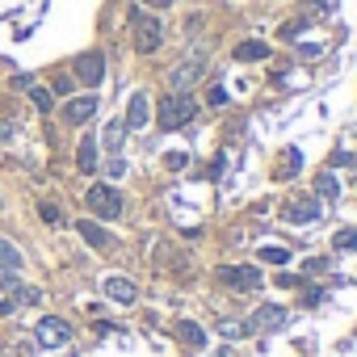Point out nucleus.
Listing matches in <instances>:
<instances>
[{"label":"nucleus","mask_w":357,"mask_h":357,"mask_svg":"<svg viewBox=\"0 0 357 357\" xmlns=\"http://www.w3.org/2000/svg\"><path fill=\"white\" fill-rule=\"evenodd\" d=\"M219 332H223L227 340H240V336H248V332H257V328H252V319H219Z\"/></svg>","instance_id":"obj_20"},{"label":"nucleus","mask_w":357,"mask_h":357,"mask_svg":"<svg viewBox=\"0 0 357 357\" xmlns=\"http://www.w3.org/2000/svg\"><path fill=\"white\" fill-rule=\"evenodd\" d=\"M194 114H198V101H194L190 93H168V97L160 101L155 122H160L164 130H181L185 122H194Z\"/></svg>","instance_id":"obj_1"},{"label":"nucleus","mask_w":357,"mask_h":357,"mask_svg":"<svg viewBox=\"0 0 357 357\" xmlns=\"http://www.w3.org/2000/svg\"><path fill=\"white\" fill-rule=\"evenodd\" d=\"M0 211H5V198H0Z\"/></svg>","instance_id":"obj_35"},{"label":"nucleus","mask_w":357,"mask_h":357,"mask_svg":"<svg viewBox=\"0 0 357 357\" xmlns=\"http://www.w3.org/2000/svg\"><path fill=\"white\" fill-rule=\"evenodd\" d=\"M76 168H80V172H97V139H93V135L80 139V147H76Z\"/></svg>","instance_id":"obj_15"},{"label":"nucleus","mask_w":357,"mask_h":357,"mask_svg":"<svg viewBox=\"0 0 357 357\" xmlns=\"http://www.w3.org/2000/svg\"><path fill=\"white\" fill-rule=\"evenodd\" d=\"M298 168H303V151H298V147H286L282 160H278V176H282V181H290Z\"/></svg>","instance_id":"obj_18"},{"label":"nucleus","mask_w":357,"mask_h":357,"mask_svg":"<svg viewBox=\"0 0 357 357\" xmlns=\"http://www.w3.org/2000/svg\"><path fill=\"white\" fill-rule=\"evenodd\" d=\"M76 231H80V240L89 244V248H97V252H105V248H114V236L97 223V219H80L76 223Z\"/></svg>","instance_id":"obj_10"},{"label":"nucleus","mask_w":357,"mask_h":357,"mask_svg":"<svg viewBox=\"0 0 357 357\" xmlns=\"http://www.w3.org/2000/svg\"><path fill=\"white\" fill-rule=\"evenodd\" d=\"M143 5H151V9H172V0H143Z\"/></svg>","instance_id":"obj_34"},{"label":"nucleus","mask_w":357,"mask_h":357,"mask_svg":"<svg viewBox=\"0 0 357 357\" xmlns=\"http://www.w3.org/2000/svg\"><path fill=\"white\" fill-rule=\"evenodd\" d=\"M261 261H265V265H286V261H290V252H286V248H269V244H265V248H261Z\"/></svg>","instance_id":"obj_26"},{"label":"nucleus","mask_w":357,"mask_h":357,"mask_svg":"<svg viewBox=\"0 0 357 357\" xmlns=\"http://www.w3.org/2000/svg\"><path fill=\"white\" fill-rule=\"evenodd\" d=\"M34 349H38L34 340H17V349H13L9 357H34Z\"/></svg>","instance_id":"obj_33"},{"label":"nucleus","mask_w":357,"mask_h":357,"mask_svg":"<svg viewBox=\"0 0 357 357\" xmlns=\"http://www.w3.org/2000/svg\"><path fill=\"white\" fill-rule=\"evenodd\" d=\"M319 215H324V211H319V202H315V198H298V202H290V206H286V219H290V223H298V227H303V223H315Z\"/></svg>","instance_id":"obj_13"},{"label":"nucleus","mask_w":357,"mask_h":357,"mask_svg":"<svg viewBox=\"0 0 357 357\" xmlns=\"http://www.w3.org/2000/svg\"><path fill=\"white\" fill-rule=\"evenodd\" d=\"M101 290H105L114 303H135V294H139V290H135V282H130V278H122V273H109V278L101 282Z\"/></svg>","instance_id":"obj_12"},{"label":"nucleus","mask_w":357,"mask_h":357,"mask_svg":"<svg viewBox=\"0 0 357 357\" xmlns=\"http://www.w3.org/2000/svg\"><path fill=\"white\" fill-rule=\"evenodd\" d=\"M206 101H211V105H227V89H223V84H215V89L206 93Z\"/></svg>","instance_id":"obj_31"},{"label":"nucleus","mask_w":357,"mask_h":357,"mask_svg":"<svg viewBox=\"0 0 357 357\" xmlns=\"http://www.w3.org/2000/svg\"><path fill=\"white\" fill-rule=\"evenodd\" d=\"M72 89H76V80H72V76H55V84H51V93H55V97H72Z\"/></svg>","instance_id":"obj_28"},{"label":"nucleus","mask_w":357,"mask_h":357,"mask_svg":"<svg viewBox=\"0 0 357 357\" xmlns=\"http://www.w3.org/2000/svg\"><path fill=\"white\" fill-rule=\"evenodd\" d=\"M93 114H97V97H93V93H84V97H68V105H63V122H72V126H84Z\"/></svg>","instance_id":"obj_9"},{"label":"nucleus","mask_w":357,"mask_h":357,"mask_svg":"<svg viewBox=\"0 0 357 357\" xmlns=\"http://www.w3.org/2000/svg\"><path fill=\"white\" fill-rule=\"evenodd\" d=\"M76 80H80L84 89H97V84L105 80V55H101V51H84V55L76 59Z\"/></svg>","instance_id":"obj_7"},{"label":"nucleus","mask_w":357,"mask_h":357,"mask_svg":"<svg viewBox=\"0 0 357 357\" xmlns=\"http://www.w3.org/2000/svg\"><path fill=\"white\" fill-rule=\"evenodd\" d=\"M202 72H206V51H194L185 63H176V68L168 72V89H172V93H190V89L202 80Z\"/></svg>","instance_id":"obj_4"},{"label":"nucleus","mask_w":357,"mask_h":357,"mask_svg":"<svg viewBox=\"0 0 357 357\" xmlns=\"http://www.w3.org/2000/svg\"><path fill=\"white\" fill-rule=\"evenodd\" d=\"M26 93H30V101H34L38 109H47V114L55 109V93H51V89H38V84H30Z\"/></svg>","instance_id":"obj_22"},{"label":"nucleus","mask_w":357,"mask_h":357,"mask_svg":"<svg viewBox=\"0 0 357 357\" xmlns=\"http://www.w3.org/2000/svg\"><path fill=\"white\" fill-rule=\"evenodd\" d=\"M286 324H290V311L278 307V303H265V307H257V315H252V328H257V332H282Z\"/></svg>","instance_id":"obj_8"},{"label":"nucleus","mask_w":357,"mask_h":357,"mask_svg":"<svg viewBox=\"0 0 357 357\" xmlns=\"http://www.w3.org/2000/svg\"><path fill=\"white\" fill-rule=\"evenodd\" d=\"M215 278L227 290H261V269L257 265H219Z\"/></svg>","instance_id":"obj_5"},{"label":"nucleus","mask_w":357,"mask_h":357,"mask_svg":"<svg viewBox=\"0 0 357 357\" xmlns=\"http://www.w3.org/2000/svg\"><path fill=\"white\" fill-rule=\"evenodd\" d=\"M303 273H328V257H311V261H303Z\"/></svg>","instance_id":"obj_30"},{"label":"nucleus","mask_w":357,"mask_h":357,"mask_svg":"<svg viewBox=\"0 0 357 357\" xmlns=\"http://www.w3.org/2000/svg\"><path fill=\"white\" fill-rule=\"evenodd\" d=\"M164 164H168L172 172H181V168L190 164V155H185V151H168V155H164Z\"/></svg>","instance_id":"obj_29"},{"label":"nucleus","mask_w":357,"mask_h":357,"mask_svg":"<svg viewBox=\"0 0 357 357\" xmlns=\"http://www.w3.org/2000/svg\"><path fill=\"white\" fill-rule=\"evenodd\" d=\"M147 118H151V105H147V93H135L130 97V105H126V130H143L147 126Z\"/></svg>","instance_id":"obj_11"},{"label":"nucleus","mask_w":357,"mask_h":357,"mask_svg":"<svg viewBox=\"0 0 357 357\" xmlns=\"http://www.w3.org/2000/svg\"><path fill=\"white\" fill-rule=\"evenodd\" d=\"M122 139H126V122H122V118H114V122L105 126V135H101L97 143H101V147H105L109 155H118V151H122Z\"/></svg>","instance_id":"obj_14"},{"label":"nucleus","mask_w":357,"mask_h":357,"mask_svg":"<svg viewBox=\"0 0 357 357\" xmlns=\"http://www.w3.org/2000/svg\"><path fill=\"white\" fill-rule=\"evenodd\" d=\"M176 340H181V344H190V349H202V344H206V332H202V324H194V319H181V324H176Z\"/></svg>","instance_id":"obj_16"},{"label":"nucleus","mask_w":357,"mask_h":357,"mask_svg":"<svg viewBox=\"0 0 357 357\" xmlns=\"http://www.w3.org/2000/svg\"><path fill=\"white\" fill-rule=\"evenodd\" d=\"M122 172H126V160H122V155H114V160L105 164V176H122Z\"/></svg>","instance_id":"obj_32"},{"label":"nucleus","mask_w":357,"mask_h":357,"mask_svg":"<svg viewBox=\"0 0 357 357\" xmlns=\"http://www.w3.org/2000/svg\"><path fill=\"white\" fill-rule=\"evenodd\" d=\"M265 55H269V43H261V38H248V43L236 47V59L240 63H261Z\"/></svg>","instance_id":"obj_17"},{"label":"nucleus","mask_w":357,"mask_h":357,"mask_svg":"<svg viewBox=\"0 0 357 357\" xmlns=\"http://www.w3.org/2000/svg\"><path fill=\"white\" fill-rule=\"evenodd\" d=\"M303 22H324L328 17V5H324V0H303Z\"/></svg>","instance_id":"obj_24"},{"label":"nucleus","mask_w":357,"mask_h":357,"mask_svg":"<svg viewBox=\"0 0 357 357\" xmlns=\"http://www.w3.org/2000/svg\"><path fill=\"white\" fill-rule=\"evenodd\" d=\"M38 215H43V223H51V227H59V223H63V211H59L55 202H43V206H38Z\"/></svg>","instance_id":"obj_25"},{"label":"nucleus","mask_w":357,"mask_h":357,"mask_svg":"<svg viewBox=\"0 0 357 357\" xmlns=\"http://www.w3.org/2000/svg\"><path fill=\"white\" fill-rule=\"evenodd\" d=\"M130 38H135V51H139V55L160 51V43H164L160 17H151V13H130Z\"/></svg>","instance_id":"obj_2"},{"label":"nucleus","mask_w":357,"mask_h":357,"mask_svg":"<svg viewBox=\"0 0 357 357\" xmlns=\"http://www.w3.org/2000/svg\"><path fill=\"white\" fill-rule=\"evenodd\" d=\"M315 194H319L324 202H336V198H340V181H336L332 172H319V176H315Z\"/></svg>","instance_id":"obj_19"},{"label":"nucleus","mask_w":357,"mask_h":357,"mask_svg":"<svg viewBox=\"0 0 357 357\" xmlns=\"http://www.w3.org/2000/svg\"><path fill=\"white\" fill-rule=\"evenodd\" d=\"M332 244H336V252H353V248H357V227H340V231L332 236Z\"/></svg>","instance_id":"obj_23"},{"label":"nucleus","mask_w":357,"mask_h":357,"mask_svg":"<svg viewBox=\"0 0 357 357\" xmlns=\"http://www.w3.org/2000/svg\"><path fill=\"white\" fill-rule=\"evenodd\" d=\"M22 265H26V261H22V252H17L9 240H0V269H13V273H22Z\"/></svg>","instance_id":"obj_21"},{"label":"nucleus","mask_w":357,"mask_h":357,"mask_svg":"<svg viewBox=\"0 0 357 357\" xmlns=\"http://www.w3.org/2000/svg\"><path fill=\"white\" fill-rule=\"evenodd\" d=\"M84 202H89V211H93V219H101V223H109V219H118V215H122V194H118L114 185H105V181L89 185Z\"/></svg>","instance_id":"obj_3"},{"label":"nucleus","mask_w":357,"mask_h":357,"mask_svg":"<svg viewBox=\"0 0 357 357\" xmlns=\"http://www.w3.org/2000/svg\"><path fill=\"white\" fill-rule=\"evenodd\" d=\"M34 336H38V344H43V349H63V344L72 340V324H68V319H59V315H43V319H38V328H34Z\"/></svg>","instance_id":"obj_6"},{"label":"nucleus","mask_w":357,"mask_h":357,"mask_svg":"<svg viewBox=\"0 0 357 357\" xmlns=\"http://www.w3.org/2000/svg\"><path fill=\"white\" fill-rule=\"evenodd\" d=\"M13 298H17V303H26V307H34L43 294H38L34 286H22V282H17V286H13Z\"/></svg>","instance_id":"obj_27"}]
</instances>
